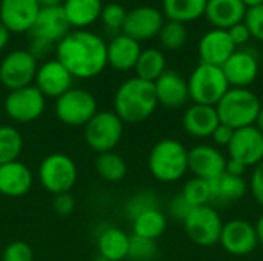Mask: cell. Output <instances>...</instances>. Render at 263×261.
I'll use <instances>...</instances> for the list:
<instances>
[{
  "mask_svg": "<svg viewBox=\"0 0 263 261\" xmlns=\"http://www.w3.org/2000/svg\"><path fill=\"white\" fill-rule=\"evenodd\" d=\"M23 146V135L15 126L0 125V165L18 160Z\"/></svg>",
  "mask_w": 263,
  "mask_h": 261,
  "instance_id": "33",
  "label": "cell"
},
{
  "mask_svg": "<svg viewBox=\"0 0 263 261\" xmlns=\"http://www.w3.org/2000/svg\"><path fill=\"white\" fill-rule=\"evenodd\" d=\"M11 38V32L8 31V28L0 22V51H3L6 48V45L9 43Z\"/></svg>",
  "mask_w": 263,
  "mask_h": 261,
  "instance_id": "47",
  "label": "cell"
},
{
  "mask_svg": "<svg viewBox=\"0 0 263 261\" xmlns=\"http://www.w3.org/2000/svg\"><path fill=\"white\" fill-rule=\"evenodd\" d=\"M191 205L183 198V195L182 194H177V195H174L171 200H170V203H168V214L174 218V220H177V222H185V218L190 215V212H191Z\"/></svg>",
  "mask_w": 263,
  "mask_h": 261,
  "instance_id": "41",
  "label": "cell"
},
{
  "mask_svg": "<svg viewBox=\"0 0 263 261\" xmlns=\"http://www.w3.org/2000/svg\"><path fill=\"white\" fill-rule=\"evenodd\" d=\"M227 31H228V34H230L233 43L236 45V48H237V46H242V45H245V43H248L250 38H251V32H250L248 26L245 25V22H240V23L231 26V28L227 29Z\"/></svg>",
  "mask_w": 263,
  "mask_h": 261,
  "instance_id": "44",
  "label": "cell"
},
{
  "mask_svg": "<svg viewBox=\"0 0 263 261\" xmlns=\"http://www.w3.org/2000/svg\"><path fill=\"white\" fill-rule=\"evenodd\" d=\"M69 23L65 17L62 6L40 8L37 20L31 29L34 40H40L48 45H57L69 31Z\"/></svg>",
  "mask_w": 263,
  "mask_h": 261,
  "instance_id": "19",
  "label": "cell"
},
{
  "mask_svg": "<svg viewBox=\"0 0 263 261\" xmlns=\"http://www.w3.org/2000/svg\"><path fill=\"white\" fill-rule=\"evenodd\" d=\"M99 105L96 97L83 88H71L54 103L57 120L71 128H85V125L97 114Z\"/></svg>",
  "mask_w": 263,
  "mask_h": 261,
  "instance_id": "8",
  "label": "cell"
},
{
  "mask_svg": "<svg viewBox=\"0 0 263 261\" xmlns=\"http://www.w3.org/2000/svg\"><path fill=\"white\" fill-rule=\"evenodd\" d=\"M219 245L225 252L234 257H245L253 254L259 245L254 225L243 218H234L223 223Z\"/></svg>",
  "mask_w": 263,
  "mask_h": 261,
  "instance_id": "13",
  "label": "cell"
},
{
  "mask_svg": "<svg viewBox=\"0 0 263 261\" xmlns=\"http://www.w3.org/2000/svg\"><path fill=\"white\" fill-rule=\"evenodd\" d=\"M208 0H163V14L168 20L190 23L205 15Z\"/></svg>",
  "mask_w": 263,
  "mask_h": 261,
  "instance_id": "29",
  "label": "cell"
},
{
  "mask_svg": "<svg viewBox=\"0 0 263 261\" xmlns=\"http://www.w3.org/2000/svg\"><path fill=\"white\" fill-rule=\"evenodd\" d=\"M240 2L247 6V9H248V8L259 6V5H263V0H240Z\"/></svg>",
  "mask_w": 263,
  "mask_h": 261,
  "instance_id": "50",
  "label": "cell"
},
{
  "mask_svg": "<svg viewBox=\"0 0 263 261\" xmlns=\"http://www.w3.org/2000/svg\"><path fill=\"white\" fill-rule=\"evenodd\" d=\"M236 45L233 43L227 29L213 28L205 35H202L199 42V57L200 63L223 66L225 62L234 54Z\"/></svg>",
  "mask_w": 263,
  "mask_h": 261,
  "instance_id": "20",
  "label": "cell"
},
{
  "mask_svg": "<svg viewBox=\"0 0 263 261\" xmlns=\"http://www.w3.org/2000/svg\"><path fill=\"white\" fill-rule=\"evenodd\" d=\"M126 14L128 12L125 11V8L122 5H119V3H108V5H103L102 14H100V20H102L103 26L108 31L117 32V31L123 29L125 20H126Z\"/></svg>",
  "mask_w": 263,
  "mask_h": 261,
  "instance_id": "38",
  "label": "cell"
},
{
  "mask_svg": "<svg viewBox=\"0 0 263 261\" xmlns=\"http://www.w3.org/2000/svg\"><path fill=\"white\" fill-rule=\"evenodd\" d=\"M154 89H156V97H157L159 105L168 109L182 108L190 100L188 82L176 71L166 69L154 82Z\"/></svg>",
  "mask_w": 263,
  "mask_h": 261,
  "instance_id": "22",
  "label": "cell"
},
{
  "mask_svg": "<svg viewBox=\"0 0 263 261\" xmlns=\"http://www.w3.org/2000/svg\"><path fill=\"white\" fill-rule=\"evenodd\" d=\"M39 12L37 0H0V22L11 34L31 32Z\"/></svg>",
  "mask_w": 263,
  "mask_h": 261,
  "instance_id": "16",
  "label": "cell"
},
{
  "mask_svg": "<svg viewBox=\"0 0 263 261\" xmlns=\"http://www.w3.org/2000/svg\"><path fill=\"white\" fill-rule=\"evenodd\" d=\"M160 208V202L159 197L151 192V191H140L137 194H134L125 205V212L126 217L133 222L136 217H139L140 214L151 211V209H159Z\"/></svg>",
  "mask_w": 263,
  "mask_h": 261,
  "instance_id": "36",
  "label": "cell"
},
{
  "mask_svg": "<svg viewBox=\"0 0 263 261\" xmlns=\"http://www.w3.org/2000/svg\"><path fill=\"white\" fill-rule=\"evenodd\" d=\"M247 6L240 0H208L205 17L217 29H230L243 22Z\"/></svg>",
  "mask_w": 263,
  "mask_h": 261,
  "instance_id": "26",
  "label": "cell"
},
{
  "mask_svg": "<svg viewBox=\"0 0 263 261\" xmlns=\"http://www.w3.org/2000/svg\"><path fill=\"white\" fill-rule=\"evenodd\" d=\"M166 226H168V220L165 212L160 208L151 209L133 220V235L156 242L165 234Z\"/></svg>",
  "mask_w": 263,
  "mask_h": 261,
  "instance_id": "30",
  "label": "cell"
},
{
  "mask_svg": "<svg viewBox=\"0 0 263 261\" xmlns=\"http://www.w3.org/2000/svg\"><path fill=\"white\" fill-rule=\"evenodd\" d=\"M233 135H234V129H231L230 126L220 123V125L214 129V132L211 134L210 138L214 142V146H217V148H228V145H230Z\"/></svg>",
  "mask_w": 263,
  "mask_h": 261,
  "instance_id": "45",
  "label": "cell"
},
{
  "mask_svg": "<svg viewBox=\"0 0 263 261\" xmlns=\"http://www.w3.org/2000/svg\"><path fill=\"white\" fill-rule=\"evenodd\" d=\"M52 208H54L55 214L60 215V217L71 215L74 212V209H76V198L71 195V192L54 195Z\"/></svg>",
  "mask_w": 263,
  "mask_h": 261,
  "instance_id": "42",
  "label": "cell"
},
{
  "mask_svg": "<svg viewBox=\"0 0 263 261\" xmlns=\"http://www.w3.org/2000/svg\"><path fill=\"white\" fill-rule=\"evenodd\" d=\"M183 198L191 205V208H199V206H206L211 205V185L208 180L199 178V177H193L190 178L182 192Z\"/></svg>",
  "mask_w": 263,
  "mask_h": 261,
  "instance_id": "34",
  "label": "cell"
},
{
  "mask_svg": "<svg viewBox=\"0 0 263 261\" xmlns=\"http://www.w3.org/2000/svg\"><path fill=\"white\" fill-rule=\"evenodd\" d=\"M125 123L114 111H97L85 125V143L96 154L114 151L122 142Z\"/></svg>",
  "mask_w": 263,
  "mask_h": 261,
  "instance_id": "7",
  "label": "cell"
},
{
  "mask_svg": "<svg viewBox=\"0 0 263 261\" xmlns=\"http://www.w3.org/2000/svg\"><path fill=\"white\" fill-rule=\"evenodd\" d=\"M2 261H34L32 248L20 240L12 242L3 249Z\"/></svg>",
  "mask_w": 263,
  "mask_h": 261,
  "instance_id": "39",
  "label": "cell"
},
{
  "mask_svg": "<svg viewBox=\"0 0 263 261\" xmlns=\"http://www.w3.org/2000/svg\"><path fill=\"white\" fill-rule=\"evenodd\" d=\"M227 149L228 158L254 168L263 162V132L256 125L236 129Z\"/></svg>",
  "mask_w": 263,
  "mask_h": 261,
  "instance_id": "12",
  "label": "cell"
},
{
  "mask_svg": "<svg viewBox=\"0 0 263 261\" xmlns=\"http://www.w3.org/2000/svg\"><path fill=\"white\" fill-rule=\"evenodd\" d=\"M211 185V203L228 205L239 202L245 197L248 191V183L243 177H234L227 172L210 182Z\"/></svg>",
  "mask_w": 263,
  "mask_h": 261,
  "instance_id": "28",
  "label": "cell"
},
{
  "mask_svg": "<svg viewBox=\"0 0 263 261\" xmlns=\"http://www.w3.org/2000/svg\"><path fill=\"white\" fill-rule=\"evenodd\" d=\"M222 71L230 88H248L259 75V60L248 49H236L222 66Z\"/></svg>",
  "mask_w": 263,
  "mask_h": 261,
  "instance_id": "18",
  "label": "cell"
},
{
  "mask_svg": "<svg viewBox=\"0 0 263 261\" xmlns=\"http://www.w3.org/2000/svg\"><path fill=\"white\" fill-rule=\"evenodd\" d=\"M129 240L131 235H128L123 229L111 225H103L96 235L97 255L108 261L126 260L129 252Z\"/></svg>",
  "mask_w": 263,
  "mask_h": 261,
  "instance_id": "25",
  "label": "cell"
},
{
  "mask_svg": "<svg viewBox=\"0 0 263 261\" xmlns=\"http://www.w3.org/2000/svg\"><path fill=\"white\" fill-rule=\"evenodd\" d=\"M254 228H256L257 240H259V243L263 246V214L259 217V220L254 223Z\"/></svg>",
  "mask_w": 263,
  "mask_h": 261,
  "instance_id": "48",
  "label": "cell"
},
{
  "mask_svg": "<svg viewBox=\"0 0 263 261\" xmlns=\"http://www.w3.org/2000/svg\"><path fill=\"white\" fill-rule=\"evenodd\" d=\"M159 40H160V45L168 49V51H176V49H180L186 38H188V31H186V26L183 23H177V22H165L160 32H159Z\"/></svg>",
  "mask_w": 263,
  "mask_h": 261,
  "instance_id": "35",
  "label": "cell"
},
{
  "mask_svg": "<svg viewBox=\"0 0 263 261\" xmlns=\"http://www.w3.org/2000/svg\"><path fill=\"white\" fill-rule=\"evenodd\" d=\"M228 158L214 145L200 143L188 149V172L193 177L203 180H214L225 172Z\"/></svg>",
  "mask_w": 263,
  "mask_h": 261,
  "instance_id": "14",
  "label": "cell"
},
{
  "mask_svg": "<svg viewBox=\"0 0 263 261\" xmlns=\"http://www.w3.org/2000/svg\"><path fill=\"white\" fill-rule=\"evenodd\" d=\"M248 171L247 166H243L242 163L236 162V160H231L228 158L227 162V168H225V172L230 174V175H234V177H243V174Z\"/></svg>",
  "mask_w": 263,
  "mask_h": 261,
  "instance_id": "46",
  "label": "cell"
},
{
  "mask_svg": "<svg viewBox=\"0 0 263 261\" xmlns=\"http://www.w3.org/2000/svg\"><path fill=\"white\" fill-rule=\"evenodd\" d=\"M154 83L131 77L125 80L114 94V112L123 123H142L157 109Z\"/></svg>",
  "mask_w": 263,
  "mask_h": 261,
  "instance_id": "2",
  "label": "cell"
},
{
  "mask_svg": "<svg viewBox=\"0 0 263 261\" xmlns=\"http://www.w3.org/2000/svg\"><path fill=\"white\" fill-rule=\"evenodd\" d=\"M62 9L69 26L85 29L100 18L103 3L102 0H63Z\"/></svg>",
  "mask_w": 263,
  "mask_h": 261,
  "instance_id": "27",
  "label": "cell"
},
{
  "mask_svg": "<svg viewBox=\"0 0 263 261\" xmlns=\"http://www.w3.org/2000/svg\"><path fill=\"white\" fill-rule=\"evenodd\" d=\"M37 58L29 49H14L0 62V85L8 91L31 86L37 74Z\"/></svg>",
  "mask_w": 263,
  "mask_h": 261,
  "instance_id": "11",
  "label": "cell"
},
{
  "mask_svg": "<svg viewBox=\"0 0 263 261\" xmlns=\"http://www.w3.org/2000/svg\"><path fill=\"white\" fill-rule=\"evenodd\" d=\"M37 178L46 192L52 195L66 194L74 189L79 180V168L69 155L52 152L40 162Z\"/></svg>",
  "mask_w": 263,
  "mask_h": 261,
  "instance_id": "5",
  "label": "cell"
},
{
  "mask_svg": "<svg viewBox=\"0 0 263 261\" xmlns=\"http://www.w3.org/2000/svg\"><path fill=\"white\" fill-rule=\"evenodd\" d=\"M94 169L96 174L108 183H119L128 174V165L125 158L114 151L97 154L94 160Z\"/></svg>",
  "mask_w": 263,
  "mask_h": 261,
  "instance_id": "31",
  "label": "cell"
},
{
  "mask_svg": "<svg viewBox=\"0 0 263 261\" xmlns=\"http://www.w3.org/2000/svg\"><path fill=\"white\" fill-rule=\"evenodd\" d=\"M183 228L193 243L202 248H210L219 243L223 220L211 205H206L193 208L183 222Z\"/></svg>",
  "mask_w": 263,
  "mask_h": 261,
  "instance_id": "9",
  "label": "cell"
},
{
  "mask_svg": "<svg viewBox=\"0 0 263 261\" xmlns=\"http://www.w3.org/2000/svg\"><path fill=\"white\" fill-rule=\"evenodd\" d=\"M45 109L46 97L34 85L9 91L3 102V111L14 123L35 122L43 115Z\"/></svg>",
  "mask_w": 263,
  "mask_h": 261,
  "instance_id": "10",
  "label": "cell"
},
{
  "mask_svg": "<svg viewBox=\"0 0 263 261\" xmlns=\"http://www.w3.org/2000/svg\"><path fill=\"white\" fill-rule=\"evenodd\" d=\"M186 82L190 100L197 105L216 106L230 89L222 68L206 63H199Z\"/></svg>",
  "mask_w": 263,
  "mask_h": 261,
  "instance_id": "6",
  "label": "cell"
},
{
  "mask_svg": "<svg viewBox=\"0 0 263 261\" xmlns=\"http://www.w3.org/2000/svg\"><path fill=\"white\" fill-rule=\"evenodd\" d=\"M149 174L160 183H176L188 172V149L176 138H162L149 151Z\"/></svg>",
  "mask_w": 263,
  "mask_h": 261,
  "instance_id": "3",
  "label": "cell"
},
{
  "mask_svg": "<svg viewBox=\"0 0 263 261\" xmlns=\"http://www.w3.org/2000/svg\"><path fill=\"white\" fill-rule=\"evenodd\" d=\"M157 254V245L154 240L131 235L128 258L133 261H149Z\"/></svg>",
  "mask_w": 263,
  "mask_h": 261,
  "instance_id": "37",
  "label": "cell"
},
{
  "mask_svg": "<svg viewBox=\"0 0 263 261\" xmlns=\"http://www.w3.org/2000/svg\"><path fill=\"white\" fill-rule=\"evenodd\" d=\"M260 108L259 97L250 88H230L216 105L219 122L234 131L256 125Z\"/></svg>",
  "mask_w": 263,
  "mask_h": 261,
  "instance_id": "4",
  "label": "cell"
},
{
  "mask_svg": "<svg viewBox=\"0 0 263 261\" xmlns=\"http://www.w3.org/2000/svg\"><path fill=\"white\" fill-rule=\"evenodd\" d=\"M134 71H136V77L154 83L166 71L165 54L156 48L142 49Z\"/></svg>",
  "mask_w": 263,
  "mask_h": 261,
  "instance_id": "32",
  "label": "cell"
},
{
  "mask_svg": "<svg viewBox=\"0 0 263 261\" xmlns=\"http://www.w3.org/2000/svg\"><path fill=\"white\" fill-rule=\"evenodd\" d=\"M220 125L216 106L193 103L186 108L182 117L185 132L194 138H210L214 129Z\"/></svg>",
  "mask_w": 263,
  "mask_h": 261,
  "instance_id": "23",
  "label": "cell"
},
{
  "mask_svg": "<svg viewBox=\"0 0 263 261\" xmlns=\"http://www.w3.org/2000/svg\"><path fill=\"white\" fill-rule=\"evenodd\" d=\"M55 58L74 78L89 80L100 75L108 66L106 42L96 32L76 29L55 45Z\"/></svg>",
  "mask_w": 263,
  "mask_h": 261,
  "instance_id": "1",
  "label": "cell"
},
{
  "mask_svg": "<svg viewBox=\"0 0 263 261\" xmlns=\"http://www.w3.org/2000/svg\"><path fill=\"white\" fill-rule=\"evenodd\" d=\"M34 185V174L28 165L14 160L0 165V194L9 198L26 195Z\"/></svg>",
  "mask_w": 263,
  "mask_h": 261,
  "instance_id": "21",
  "label": "cell"
},
{
  "mask_svg": "<svg viewBox=\"0 0 263 261\" xmlns=\"http://www.w3.org/2000/svg\"><path fill=\"white\" fill-rule=\"evenodd\" d=\"M74 77L71 72L57 60H46L37 68V74L34 78V86L46 97V98H59L62 94L72 88Z\"/></svg>",
  "mask_w": 263,
  "mask_h": 261,
  "instance_id": "15",
  "label": "cell"
},
{
  "mask_svg": "<svg viewBox=\"0 0 263 261\" xmlns=\"http://www.w3.org/2000/svg\"><path fill=\"white\" fill-rule=\"evenodd\" d=\"M163 14L153 6H139L126 14L123 34L140 42L151 40L159 35L163 26Z\"/></svg>",
  "mask_w": 263,
  "mask_h": 261,
  "instance_id": "17",
  "label": "cell"
},
{
  "mask_svg": "<svg viewBox=\"0 0 263 261\" xmlns=\"http://www.w3.org/2000/svg\"><path fill=\"white\" fill-rule=\"evenodd\" d=\"M250 189L254 200L263 206V162L253 168V174L250 178Z\"/></svg>",
  "mask_w": 263,
  "mask_h": 261,
  "instance_id": "43",
  "label": "cell"
},
{
  "mask_svg": "<svg viewBox=\"0 0 263 261\" xmlns=\"http://www.w3.org/2000/svg\"><path fill=\"white\" fill-rule=\"evenodd\" d=\"M92 261H108L106 258H103V257H100V255H96V258Z\"/></svg>",
  "mask_w": 263,
  "mask_h": 261,
  "instance_id": "52",
  "label": "cell"
},
{
  "mask_svg": "<svg viewBox=\"0 0 263 261\" xmlns=\"http://www.w3.org/2000/svg\"><path fill=\"white\" fill-rule=\"evenodd\" d=\"M140 52V43L123 32L117 34L109 43H106L108 65L119 72H128L134 69Z\"/></svg>",
  "mask_w": 263,
  "mask_h": 261,
  "instance_id": "24",
  "label": "cell"
},
{
  "mask_svg": "<svg viewBox=\"0 0 263 261\" xmlns=\"http://www.w3.org/2000/svg\"><path fill=\"white\" fill-rule=\"evenodd\" d=\"M243 22L248 26L251 37L263 42V5L248 8Z\"/></svg>",
  "mask_w": 263,
  "mask_h": 261,
  "instance_id": "40",
  "label": "cell"
},
{
  "mask_svg": "<svg viewBox=\"0 0 263 261\" xmlns=\"http://www.w3.org/2000/svg\"><path fill=\"white\" fill-rule=\"evenodd\" d=\"M40 8H52V6H62V0H37Z\"/></svg>",
  "mask_w": 263,
  "mask_h": 261,
  "instance_id": "49",
  "label": "cell"
},
{
  "mask_svg": "<svg viewBox=\"0 0 263 261\" xmlns=\"http://www.w3.org/2000/svg\"><path fill=\"white\" fill-rule=\"evenodd\" d=\"M256 126H257V128H259V129L263 132V105H262V108H260V112H259V117H257Z\"/></svg>",
  "mask_w": 263,
  "mask_h": 261,
  "instance_id": "51",
  "label": "cell"
}]
</instances>
